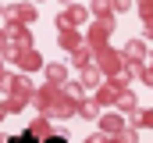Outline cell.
Here are the masks:
<instances>
[{"label": "cell", "instance_id": "6da1fadb", "mask_svg": "<svg viewBox=\"0 0 153 143\" xmlns=\"http://www.w3.org/2000/svg\"><path fill=\"white\" fill-rule=\"evenodd\" d=\"M53 143H61V140H53Z\"/></svg>", "mask_w": 153, "mask_h": 143}]
</instances>
